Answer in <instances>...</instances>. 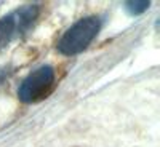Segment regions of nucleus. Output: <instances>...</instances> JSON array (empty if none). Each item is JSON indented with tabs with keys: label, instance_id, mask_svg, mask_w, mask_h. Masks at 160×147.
<instances>
[{
	"label": "nucleus",
	"instance_id": "nucleus-4",
	"mask_svg": "<svg viewBox=\"0 0 160 147\" xmlns=\"http://www.w3.org/2000/svg\"><path fill=\"white\" fill-rule=\"evenodd\" d=\"M16 31V18L15 15H8L0 19V48L10 43V40Z\"/></svg>",
	"mask_w": 160,
	"mask_h": 147
},
{
	"label": "nucleus",
	"instance_id": "nucleus-3",
	"mask_svg": "<svg viewBox=\"0 0 160 147\" xmlns=\"http://www.w3.org/2000/svg\"><path fill=\"white\" fill-rule=\"evenodd\" d=\"M37 16H38V7L37 5H26V7H22L15 15V18H16V29L18 31H28L32 26V22L37 19Z\"/></svg>",
	"mask_w": 160,
	"mask_h": 147
},
{
	"label": "nucleus",
	"instance_id": "nucleus-2",
	"mask_svg": "<svg viewBox=\"0 0 160 147\" xmlns=\"http://www.w3.org/2000/svg\"><path fill=\"white\" fill-rule=\"evenodd\" d=\"M55 86V69L40 66L22 80L18 88V98L24 104H34L45 99Z\"/></svg>",
	"mask_w": 160,
	"mask_h": 147
},
{
	"label": "nucleus",
	"instance_id": "nucleus-5",
	"mask_svg": "<svg viewBox=\"0 0 160 147\" xmlns=\"http://www.w3.org/2000/svg\"><path fill=\"white\" fill-rule=\"evenodd\" d=\"M151 7V2L148 0H136V2H125V10L130 16H138L142 15Z\"/></svg>",
	"mask_w": 160,
	"mask_h": 147
},
{
	"label": "nucleus",
	"instance_id": "nucleus-1",
	"mask_svg": "<svg viewBox=\"0 0 160 147\" xmlns=\"http://www.w3.org/2000/svg\"><path fill=\"white\" fill-rule=\"evenodd\" d=\"M101 29V21L98 16H85L75 21L62 34L56 45L58 51L64 56H75L90 47Z\"/></svg>",
	"mask_w": 160,
	"mask_h": 147
}]
</instances>
